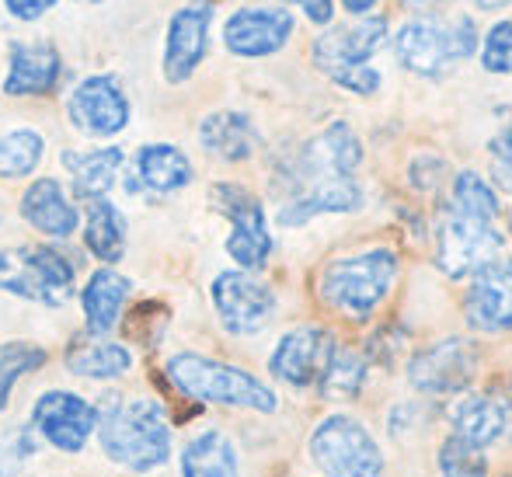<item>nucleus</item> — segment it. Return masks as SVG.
Wrapping results in <instances>:
<instances>
[{"instance_id": "f257e3e1", "label": "nucleus", "mask_w": 512, "mask_h": 477, "mask_svg": "<svg viewBox=\"0 0 512 477\" xmlns=\"http://www.w3.org/2000/svg\"><path fill=\"white\" fill-rule=\"evenodd\" d=\"M499 195L478 171H460L436 227V265L443 276L464 279L502 255Z\"/></svg>"}, {"instance_id": "f03ea898", "label": "nucleus", "mask_w": 512, "mask_h": 477, "mask_svg": "<svg viewBox=\"0 0 512 477\" xmlns=\"http://www.w3.org/2000/svg\"><path fill=\"white\" fill-rule=\"evenodd\" d=\"M98 443L112 464L150 474L171 460V425L157 397L108 394L98 404Z\"/></svg>"}, {"instance_id": "7ed1b4c3", "label": "nucleus", "mask_w": 512, "mask_h": 477, "mask_svg": "<svg viewBox=\"0 0 512 477\" xmlns=\"http://www.w3.org/2000/svg\"><path fill=\"white\" fill-rule=\"evenodd\" d=\"M171 387L192 401L206 404H227V408H248L258 415H272L279 408V397L272 387H265L248 370H237L220 359L199 356V352H175L164 363Z\"/></svg>"}, {"instance_id": "20e7f679", "label": "nucleus", "mask_w": 512, "mask_h": 477, "mask_svg": "<svg viewBox=\"0 0 512 477\" xmlns=\"http://www.w3.org/2000/svg\"><path fill=\"white\" fill-rule=\"evenodd\" d=\"M394 279H398V255L391 248H370L324 265L317 276V296L335 314L366 321L387 300Z\"/></svg>"}, {"instance_id": "39448f33", "label": "nucleus", "mask_w": 512, "mask_h": 477, "mask_svg": "<svg viewBox=\"0 0 512 477\" xmlns=\"http://www.w3.org/2000/svg\"><path fill=\"white\" fill-rule=\"evenodd\" d=\"M478 49V28L467 14L457 18H432V14H415L394 35V53L405 70L418 77H446L457 63L474 56Z\"/></svg>"}, {"instance_id": "423d86ee", "label": "nucleus", "mask_w": 512, "mask_h": 477, "mask_svg": "<svg viewBox=\"0 0 512 477\" xmlns=\"http://www.w3.org/2000/svg\"><path fill=\"white\" fill-rule=\"evenodd\" d=\"M359 164H363V143H359L356 129L349 122H331L321 133L300 143L283 164H279V195H297L314 185H331L356 178Z\"/></svg>"}, {"instance_id": "0eeeda50", "label": "nucleus", "mask_w": 512, "mask_h": 477, "mask_svg": "<svg viewBox=\"0 0 512 477\" xmlns=\"http://www.w3.org/2000/svg\"><path fill=\"white\" fill-rule=\"evenodd\" d=\"M74 283V262L60 248H49V244L0 248V289L18 300L63 307L74 296Z\"/></svg>"}, {"instance_id": "6e6552de", "label": "nucleus", "mask_w": 512, "mask_h": 477, "mask_svg": "<svg viewBox=\"0 0 512 477\" xmlns=\"http://www.w3.org/2000/svg\"><path fill=\"white\" fill-rule=\"evenodd\" d=\"M310 460L324 477H380L384 450L359 418L328 415L310 432Z\"/></svg>"}, {"instance_id": "1a4fd4ad", "label": "nucleus", "mask_w": 512, "mask_h": 477, "mask_svg": "<svg viewBox=\"0 0 512 477\" xmlns=\"http://www.w3.org/2000/svg\"><path fill=\"white\" fill-rule=\"evenodd\" d=\"M209 199H213V206L230 220V234L223 248H227V255L237 262V269H244V272L265 269V262H269V255H272V230H269V216H265L262 199L234 182H216Z\"/></svg>"}, {"instance_id": "9d476101", "label": "nucleus", "mask_w": 512, "mask_h": 477, "mask_svg": "<svg viewBox=\"0 0 512 477\" xmlns=\"http://www.w3.org/2000/svg\"><path fill=\"white\" fill-rule=\"evenodd\" d=\"M209 296H213V307L220 324L230 331V335H258L265 324L276 317V289H272L265 279H258L255 272L244 269H227L213 279L209 286Z\"/></svg>"}, {"instance_id": "9b49d317", "label": "nucleus", "mask_w": 512, "mask_h": 477, "mask_svg": "<svg viewBox=\"0 0 512 477\" xmlns=\"http://www.w3.org/2000/svg\"><path fill=\"white\" fill-rule=\"evenodd\" d=\"M28 429L60 453H81L98 429V404L74 390H46L35 397Z\"/></svg>"}, {"instance_id": "f8f14e48", "label": "nucleus", "mask_w": 512, "mask_h": 477, "mask_svg": "<svg viewBox=\"0 0 512 477\" xmlns=\"http://www.w3.org/2000/svg\"><path fill=\"white\" fill-rule=\"evenodd\" d=\"M474 373H478V345L460 335L443 338L408 359V383L429 397L460 394L471 387Z\"/></svg>"}, {"instance_id": "ddd939ff", "label": "nucleus", "mask_w": 512, "mask_h": 477, "mask_svg": "<svg viewBox=\"0 0 512 477\" xmlns=\"http://www.w3.org/2000/svg\"><path fill=\"white\" fill-rule=\"evenodd\" d=\"M384 42H387V18L363 14V18L352 21V25L328 28L324 35H317L314 46H310V60H314V67L321 70L331 84H338L345 74L366 67Z\"/></svg>"}, {"instance_id": "4468645a", "label": "nucleus", "mask_w": 512, "mask_h": 477, "mask_svg": "<svg viewBox=\"0 0 512 477\" xmlns=\"http://www.w3.org/2000/svg\"><path fill=\"white\" fill-rule=\"evenodd\" d=\"M129 105L126 91H122L119 77L112 74H91L70 91L67 98V119L77 133L95 136V140H112L129 126Z\"/></svg>"}, {"instance_id": "2eb2a0df", "label": "nucleus", "mask_w": 512, "mask_h": 477, "mask_svg": "<svg viewBox=\"0 0 512 477\" xmlns=\"http://www.w3.org/2000/svg\"><path fill=\"white\" fill-rule=\"evenodd\" d=\"M293 32H297V18L290 7H237L223 21V46L241 60H262L290 46Z\"/></svg>"}, {"instance_id": "dca6fc26", "label": "nucleus", "mask_w": 512, "mask_h": 477, "mask_svg": "<svg viewBox=\"0 0 512 477\" xmlns=\"http://www.w3.org/2000/svg\"><path fill=\"white\" fill-rule=\"evenodd\" d=\"M209 28H213V0H189L168 18L161 70L168 84H185L206 60Z\"/></svg>"}, {"instance_id": "f3484780", "label": "nucleus", "mask_w": 512, "mask_h": 477, "mask_svg": "<svg viewBox=\"0 0 512 477\" xmlns=\"http://www.w3.org/2000/svg\"><path fill=\"white\" fill-rule=\"evenodd\" d=\"M464 314L474 331L499 335L512 328V258L499 255L471 272L464 296Z\"/></svg>"}, {"instance_id": "a211bd4d", "label": "nucleus", "mask_w": 512, "mask_h": 477, "mask_svg": "<svg viewBox=\"0 0 512 477\" xmlns=\"http://www.w3.org/2000/svg\"><path fill=\"white\" fill-rule=\"evenodd\" d=\"M331 349H335L331 331L314 328V324H307V328H293V331H286V335L276 342V349H272L269 373L276 380H283L286 387L304 390L321 377Z\"/></svg>"}, {"instance_id": "6ab92c4d", "label": "nucleus", "mask_w": 512, "mask_h": 477, "mask_svg": "<svg viewBox=\"0 0 512 477\" xmlns=\"http://www.w3.org/2000/svg\"><path fill=\"white\" fill-rule=\"evenodd\" d=\"M63 56L53 42H11L7 46V74L4 95L7 98H42L60 88Z\"/></svg>"}, {"instance_id": "aec40b11", "label": "nucleus", "mask_w": 512, "mask_h": 477, "mask_svg": "<svg viewBox=\"0 0 512 477\" xmlns=\"http://www.w3.org/2000/svg\"><path fill=\"white\" fill-rule=\"evenodd\" d=\"M18 209L28 227L46 237H56V241H63V237H70L81 227V213H77L67 189H63L56 178H35V182L21 192Z\"/></svg>"}, {"instance_id": "412c9836", "label": "nucleus", "mask_w": 512, "mask_h": 477, "mask_svg": "<svg viewBox=\"0 0 512 477\" xmlns=\"http://www.w3.org/2000/svg\"><path fill=\"white\" fill-rule=\"evenodd\" d=\"M363 202H366L363 185L356 178H345V182L314 185V189L279 199L276 220L279 227H304V223L324 213H356V209H363Z\"/></svg>"}, {"instance_id": "4be33fe9", "label": "nucleus", "mask_w": 512, "mask_h": 477, "mask_svg": "<svg viewBox=\"0 0 512 477\" xmlns=\"http://www.w3.org/2000/svg\"><path fill=\"white\" fill-rule=\"evenodd\" d=\"M199 143L209 157L227 164H241L248 157H255L258 150V126L248 112H237V108H220V112H209L199 122Z\"/></svg>"}, {"instance_id": "5701e85b", "label": "nucleus", "mask_w": 512, "mask_h": 477, "mask_svg": "<svg viewBox=\"0 0 512 477\" xmlns=\"http://www.w3.org/2000/svg\"><path fill=\"white\" fill-rule=\"evenodd\" d=\"M446 418H450L453 436L471 439V443L485 446V450L492 443H499L502 432L509 429V408L506 404L492 394H474V390H460V394L453 397Z\"/></svg>"}, {"instance_id": "b1692460", "label": "nucleus", "mask_w": 512, "mask_h": 477, "mask_svg": "<svg viewBox=\"0 0 512 477\" xmlns=\"http://www.w3.org/2000/svg\"><path fill=\"white\" fill-rule=\"evenodd\" d=\"M133 293V283H129L122 272H115L112 265H102L88 276V283L81 289V310H84V328L91 335H108L115 331V324L122 321V310H126V300Z\"/></svg>"}, {"instance_id": "393cba45", "label": "nucleus", "mask_w": 512, "mask_h": 477, "mask_svg": "<svg viewBox=\"0 0 512 477\" xmlns=\"http://www.w3.org/2000/svg\"><path fill=\"white\" fill-rule=\"evenodd\" d=\"M192 178H196V168L189 154L175 143H147L133 157V182L154 195L182 192L185 185H192Z\"/></svg>"}, {"instance_id": "a878e982", "label": "nucleus", "mask_w": 512, "mask_h": 477, "mask_svg": "<svg viewBox=\"0 0 512 477\" xmlns=\"http://www.w3.org/2000/svg\"><path fill=\"white\" fill-rule=\"evenodd\" d=\"M63 168H67L70 182H74V195L81 202L102 199L115 189L122 171V147H95V150H63Z\"/></svg>"}, {"instance_id": "bb28decb", "label": "nucleus", "mask_w": 512, "mask_h": 477, "mask_svg": "<svg viewBox=\"0 0 512 477\" xmlns=\"http://www.w3.org/2000/svg\"><path fill=\"white\" fill-rule=\"evenodd\" d=\"M126 216L115 206L108 195L102 199H88L84 202V248L98 258L102 265H115L126 255Z\"/></svg>"}, {"instance_id": "cd10ccee", "label": "nucleus", "mask_w": 512, "mask_h": 477, "mask_svg": "<svg viewBox=\"0 0 512 477\" xmlns=\"http://www.w3.org/2000/svg\"><path fill=\"white\" fill-rule=\"evenodd\" d=\"M182 477H241L234 443L216 429L192 436L182 446Z\"/></svg>"}, {"instance_id": "c85d7f7f", "label": "nucleus", "mask_w": 512, "mask_h": 477, "mask_svg": "<svg viewBox=\"0 0 512 477\" xmlns=\"http://www.w3.org/2000/svg\"><path fill=\"white\" fill-rule=\"evenodd\" d=\"M67 370L84 380H119L133 370V352L122 342H81L67 352Z\"/></svg>"}, {"instance_id": "c756f323", "label": "nucleus", "mask_w": 512, "mask_h": 477, "mask_svg": "<svg viewBox=\"0 0 512 477\" xmlns=\"http://www.w3.org/2000/svg\"><path fill=\"white\" fill-rule=\"evenodd\" d=\"M366 383V356L359 349H345L335 342L328 363H324L321 377H317V390L328 401H349L363 390Z\"/></svg>"}, {"instance_id": "7c9ffc66", "label": "nucleus", "mask_w": 512, "mask_h": 477, "mask_svg": "<svg viewBox=\"0 0 512 477\" xmlns=\"http://www.w3.org/2000/svg\"><path fill=\"white\" fill-rule=\"evenodd\" d=\"M46 157V136L39 129H11L0 136V178H28Z\"/></svg>"}, {"instance_id": "2f4dec72", "label": "nucleus", "mask_w": 512, "mask_h": 477, "mask_svg": "<svg viewBox=\"0 0 512 477\" xmlns=\"http://www.w3.org/2000/svg\"><path fill=\"white\" fill-rule=\"evenodd\" d=\"M46 363V349L32 342H0V415H4L7 401H11L14 383L28 373L42 370Z\"/></svg>"}, {"instance_id": "473e14b6", "label": "nucleus", "mask_w": 512, "mask_h": 477, "mask_svg": "<svg viewBox=\"0 0 512 477\" xmlns=\"http://www.w3.org/2000/svg\"><path fill=\"white\" fill-rule=\"evenodd\" d=\"M436 464L443 477H488L485 446L471 443L464 436H446V443L436 453Z\"/></svg>"}, {"instance_id": "72a5a7b5", "label": "nucleus", "mask_w": 512, "mask_h": 477, "mask_svg": "<svg viewBox=\"0 0 512 477\" xmlns=\"http://www.w3.org/2000/svg\"><path fill=\"white\" fill-rule=\"evenodd\" d=\"M481 67L488 74H512V21H495L481 42Z\"/></svg>"}, {"instance_id": "f704fd0d", "label": "nucleus", "mask_w": 512, "mask_h": 477, "mask_svg": "<svg viewBox=\"0 0 512 477\" xmlns=\"http://www.w3.org/2000/svg\"><path fill=\"white\" fill-rule=\"evenodd\" d=\"M35 453L32 429H18L11 436L0 439V477H25L21 467L28 464V457Z\"/></svg>"}, {"instance_id": "c9c22d12", "label": "nucleus", "mask_w": 512, "mask_h": 477, "mask_svg": "<svg viewBox=\"0 0 512 477\" xmlns=\"http://www.w3.org/2000/svg\"><path fill=\"white\" fill-rule=\"evenodd\" d=\"M60 0H4V11L11 14L14 21H39L46 18Z\"/></svg>"}, {"instance_id": "e433bc0d", "label": "nucleus", "mask_w": 512, "mask_h": 477, "mask_svg": "<svg viewBox=\"0 0 512 477\" xmlns=\"http://www.w3.org/2000/svg\"><path fill=\"white\" fill-rule=\"evenodd\" d=\"M286 4H297L314 25H331V18H335V0H286Z\"/></svg>"}, {"instance_id": "4c0bfd02", "label": "nucleus", "mask_w": 512, "mask_h": 477, "mask_svg": "<svg viewBox=\"0 0 512 477\" xmlns=\"http://www.w3.org/2000/svg\"><path fill=\"white\" fill-rule=\"evenodd\" d=\"M488 154H492V161H512V122L502 133L492 136V143H488Z\"/></svg>"}, {"instance_id": "58836bf2", "label": "nucleus", "mask_w": 512, "mask_h": 477, "mask_svg": "<svg viewBox=\"0 0 512 477\" xmlns=\"http://www.w3.org/2000/svg\"><path fill=\"white\" fill-rule=\"evenodd\" d=\"M492 182L512 199V161H492Z\"/></svg>"}, {"instance_id": "ea45409f", "label": "nucleus", "mask_w": 512, "mask_h": 477, "mask_svg": "<svg viewBox=\"0 0 512 477\" xmlns=\"http://www.w3.org/2000/svg\"><path fill=\"white\" fill-rule=\"evenodd\" d=\"M342 7L349 14H359V18H363V14H370L373 7H377V0H342Z\"/></svg>"}, {"instance_id": "a19ab883", "label": "nucleus", "mask_w": 512, "mask_h": 477, "mask_svg": "<svg viewBox=\"0 0 512 477\" xmlns=\"http://www.w3.org/2000/svg\"><path fill=\"white\" fill-rule=\"evenodd\" d=\"M509 0H478V7H485V11H499V7H506Z\"/></svg>"}, {"instance_id": "79ce46f5", "label": "nucleus", "mask_w": 512, "mask_h": 477, "mask_svg": "<svg viewBox=\"0 0 512 477\" xmlns=\"http://www.w3.org/2000/svg\"><path fill=\"white\" fill-rule=\"evenodd\" d=\"M408 4H432V0H408Z\"/></svg>"}]
</instances>
